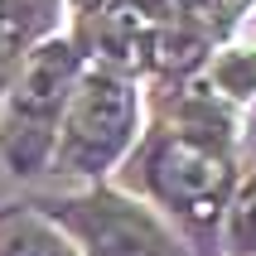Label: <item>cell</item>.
<instances>
[{
	"label": "cell",
	"instance_id": "6da1fadb",
	"mask_svg": "<svg viewBox=\"0 0 256 256\" xmlns=\"http://www.w3.org/2000/svg\"><path fill=\"white\" fill-rule=\"evenodd\" d=\"M78 54L68 44H44L14 78L5 121H0V155L10 160L14 174H39L58 150V126L78 87Z\"/></svg>",
	"mask_w": 256,
	"mask_h": 256
},
{
	"label": "cell",
	"instance_id": "7a4b0ae2",
	"mask_svg": "<svg viewBox=\"0 0 256 256\" xmlns=\"http://www.w3.org/2000/svg\"><path fill=\"white\" fill-rule=\"evenodd\" d=\"M145 188L155 194L170 213L188 218L208 228L232 194V160L222 136H213L208 126H184L160 136L155 150L145 155Z\"/></svg>",
	"mask_w": 256,
	"mask_h": 256
},
{
	"label": "cell",
	"instance_id": "3957f363",
	"mask_svg": "<svg viewBox=\"0 0 256 256\" xmlns=\"http://www.w3.org/2000/svg\"><path fill=\"white\" fill-rule=\"evenodd\" d=\"M136 116H140L136 87L116 68L82 72L72 87L68 112H63V126H58L54 164L68 174H102L136 140Z\"/></svg>",
	"mask_w": 256,
	"mask_h": 256
},
{
	"label": "cell",
	"instance_id": "277c9868",
	"mask_svg": "<svg viewBox=\"0 0 256 256\" xmlns=\"http://www.w3.org/2000/svg\"><path fill=\"white\" fill-rule=\"evenodd\" d=\"M54 222L78 242L82 256H188L150 208L121 198V194H106V188L58 203Z\"/></svg>",
	"mask_w": 256,
	"mask_h": 256
},
{
	"label": "cell",
	"instance_id": "5b68a950",
	"mask_svg": "<svg viewBox=\"0 0 256 256\" xmlns=\"http://www.w3.org/2000/svg\"><path fill=\"white\" fill-rule=\"evenodd\" d=\"M0 256H82V252L72 246V237L54 218L14 213L0 218Z\"/></svg>",
	"mask_w": 256,
	"mask_h": 256
},
{
	"label": "cell",
	"instance_id": "8992f818",
	"mask_svg": "<svg viewBox=\"0 0 256 256\" xmlns=\"http://www.w3.org/2000/svg\"><path fill=\"white\" fill-rule=\"evenodd\" d=\"M228 252L232 256H256V174L242 179V188L228 203Z\"/></svg>",
	"mask_w": 256,
	"mask_h": 256
},
{
	"label": "cell",
	"instance_id": "52a82bcc",
	"mask_svg": "<svg viewBox=\"0 0 256 256\" xmlns=\"http://www.w3.org/2000/svg\"><path fill=\"white\" fill-rule=\"evenodd\" d=\"M213 82L228 92V97L246 102L256 97V48H232L213 63Z\"/></svg>",
	"mask_w": 256,
	"mask_h": 256
},
{
	"label": "cell",
	"instance_id": "ba28073f",
	"mask_svg": "<svg viewBox=\"0 0 256 256\" xmlns=\"http://www.w3.org/2000/svg\"><path fill=\"white\" fill-rule=\"evenodd\" d=\"M246 0H179V10L198 24H232Z\"/></svg>",
	"mask_w": 256,
	"mask_h": 256
}]
</instances>
